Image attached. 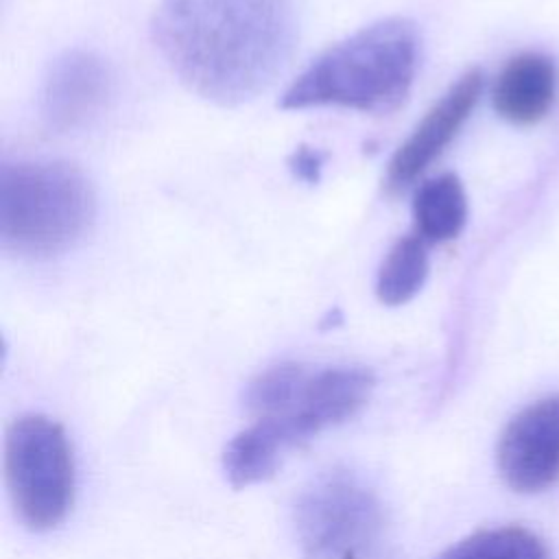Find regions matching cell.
Returning <instances> with one entry per match:
<instances>
[{"mask_svg": "<svg viewBox=\"0 0 559 559\" xmlns=\"http://www.w3.org/2000/svg\"><path fill=\"white\" fill-rule=\"evenodd\" d=\"M295 175L304 181H317L319 179V173H321V166H323V157L317 153V151H310L306 146H301L295 155H293V162H290Z\"/></svg>", "mask_w": 559, "mask_h": 559, "instance_id": "obj_14", "label": "cell"}, {"mask_svg": "<svg viewBox=\"0 0 559 559\" xmlns=\"http://www.w3.org/2000/svg\"><path fill=\"white\" fill-rule=\"evenodd\" d=\"M373 384L376 378L365 367L308 369L290 404L258 417L225 445V478L236 489L266 480L288 452L354 417L367 404Z\"/></svg>", "mask_w": 559, "mask_h": 559, "instance_id": "obj_3", "label": "cell"}, {"mask_svg": "<svg viewBox=\"0 0 559 559\" xmlns=\"http://www.w3.org/2000/svg\"><path fill=\"white\" fill-rule=\"evenodd\" d=\"M114 90L109 63L92 50H66L41 83L39 114L55 133H70L90 124L105 107Z\"/></svg>", "mask_w": 559, "mask_h": 559, "instance_id": "obj_8", "label": "cell"}, {"mask_svg": "<svg viewBox=\"0 0 559 559\" xmlns=\"http://www.w3.org/2000/svg\"><path fill=\"white\" fill-rule=\"evenodd\" d=\"M413 218L426 245L456 238L467 221V197L459 177L445 173L421 183L413 199Z\"/></svg>", "mask_w": 559, "mask_h": 559, "instance_id": "obj_11", "label": "cell"}, {"mask_svg": "<svg viewBox=\"0 0 559 559\" xmlns=\"http://www.w3.org/2000/svg\"><path fill=\"white\" fill-rule=\"evenodd\" d=\"M151 28L190 92L236 107L282 74L299 26L295 0H162Z\"/></svg>", "mask_w": 559, "mask_h": 559, "instance_id": "obj_1", "label": "cell"}, {"mask_svg": "<svg viewBox=\"0 0 559 559\" xmlns=\"http://www.w3.org/2000/svg\"><path fill=\"white\" fill-rule=\"evenodd\" d=\"M419 33L406 17L373 22L325 50L282 94V109L345 107L391 114L411 94Z\"/></svg>", "mask_w": 559, "mask_h": 559, "instance_id": "obj_2", "label": "cell"}, {"mask_svg": "<svg viewBox=\"0 0 559 559\" xmlns=\"http://www.w3.org/2000/svg\"><path fill=\"white\" fill-rule=\"evenodd\" d=\"M502 480L522 493L542 491L559 480V395L520 411L498 441Z\"/></svg>", "mask_w": 559, "mask_h": 559, "instance_id": "obj_7", "label": "cell"}, {"mask_svg": "<svg viewBox=\"0 0 559 559\" xmlns=\"http://www.w3.org/2000/svg\"><path fill=\"white\" fill-rule=\"evenodd\" d=\"M437 559H548V550L522 526H498L472 533Z\"/></svg>", "mask_w": 559, "mask_h": 559, "instance_id": "obj_13", "label": "cell"}, {"mask_svg": "<svg viewBox=\"0 0 559 559\" xmlns=\"http://www.w3.org/2000/svg\"><path fill=\"white\" fill-rule=\"evenodd\" d=\"M306 559H389L391 531L378 493L347 469L314 478L295 504Z\"/></svg>", "mask_w": 559, "mask_h": 559, "instance_id": "obj_5", "label": "cell"}, {"mask_svg": "<svg viewBox=\"0 0 559 559\" xmlns=\"http://www.w3.org/2000/svg\"><path fill=\"white\" fill-rule=\"evenodd\" d=\"M96 216V194L68 162H13L0 168V245L22 258L72 249Z\"/></svg>", "mask_w": 559, "mask_h": 559, "instance_id": "obj_4", "label": "cell"}, {"mask_svg": "<svg viewBox=\"0 0 559 559\" xmlns=\"http://www.w3.org/2000/svg\"><path fill=\"white\" fill-rule=\"evenodd\" d=\"M480 92L483 72L469 70L441 96V100L424 116L408 140L395 151L384 179L391 192H397L415 181L452 142V138L472 114Z\"/></svg>", "mask_w": 559, "mask_h": 559, "instance_id": "obj_9", "label": "cell"}, {"mask_svg": "<svg viewBox=\"0 0 559 559\" xmlns=\"http://www.w3.org/2000/svg\"><path fill=\"white\" fill-rule=\"evenodd\" d=\"M428 277L426 242L415 236L400 238L382 260L376 277V295L386 306L411 301Z\"/></svg>", "mask_w": 559, "mask_h": 559, "instance_id": "obj_12", "label": "cell"}, {"mask_svg": "<svg viewBox=\"0 0 559 559\" xmlns=\"http://www.w3.org/2000/svg\"><path fill=\"white\" fill-rule=\"evenodd\" d=\"M4 478L24 526L50 531L61 524L74 493L72 450L63 428L44 415L15 419L4 437Z\"/></svg>", "mask_w": 559, "mask_h": 559, "instance_id": "obj_6", "label": "cell"}, {"mask_svg": "<svg viewBox=\"0 0 559 559\" xmlns=\"http://www.w3.org/2000/svg\"><path fill=\"white\" fill-rule=\"evenodd\" d=\"M557 90V70L552 59L524 52L511 59L496 79L493 107L496 111L518 124L537 122L550 109Z\"/></svg>", "mask_w": 559, "mask_h": 559, "instance_id": "obj_10", "label": "cell"}]
</instances>
